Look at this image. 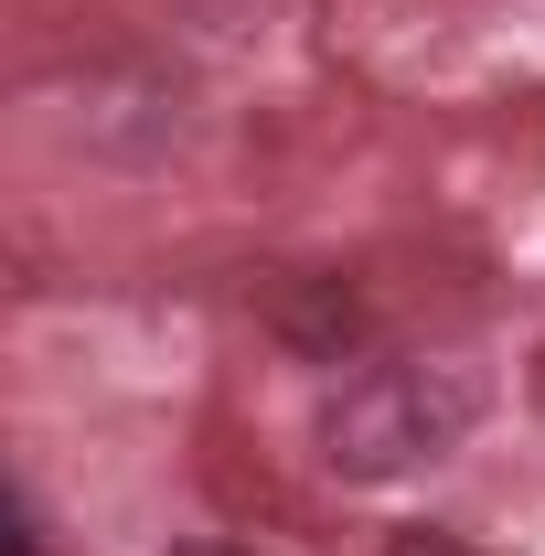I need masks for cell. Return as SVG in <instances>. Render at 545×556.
Segmentation results:
<instances>
[{
	"instance_id": "1",
	"label": "cell",
	"mask_w": 545,
	"mask_h": 556,
	"mask_svg": "<svg viewBox=\"0 0 545 556\" xmlns=\"http://www.w3.org/2000/svg\"><path fill=\"white\" fill-rule=\"evenodd\" d=\"M492 407V375L471 353H375L321 396V471L332 482H407L449 460Z\"/></svg>"
},
{
	"instance_id": "2",
	"label": "cell",
	"mask_w": 545,
	"mask_h": 556,
	"mask_svg": "<svg viewBox=\"0 0 545 556\" xmlns=\"http://www.w3.org/2000/svg\"><path fill=\"white\" fill-rule=\"evenodd\" d=\"M65 139H86L97 161L150 172V161H172L193 139V86L161 75V65H86V86L65 108Z\"/></svg>"
},
{
	"instance_id": "3",
	"label": "cell",
	"mask_w": 545,
	"mask_h": 556,
	"mask_svg": "<svg viewBox=\"0 0 545 556\" xmlns=\"http://www.w3.org/2000/svg\"><path fill=\"white\" fill-rule=\"evenodd\" d=\"M278 332L300 353H321V364H342V343L364 332V300H353L342 278H300V300H278Z\"/></svg>"
},
{
	"instance_id": "4",
	"label": "cell",
	"mask_w": 545,
	"mask_h": 556,
	"mask_svg": "<svg viewBox=\"0 0 545 556\" xmlns=\"http://www.w3.org/2000/svg\"><path fill=\"white\" fill-rule=\"evenodd\" d=\"M385 556H481V546L449 535V525H407V535H385Z\"/></svg>"
},
{
	"instance_id": "5",
	"label": "cell",
	"mask_w": 545,
	"mask_h": 556,
	"mask_svg": "<svg viewBox=\"0 0 545 556\" xmlns=\"http://www.w3.org/2000/svg\"><path fill=\"white\" fill-rule=\"evenodd\" d=\"M11 556H43V514H33V492L11 503Z\"/></svg>"
},
{
	"instance_id": "6",
	"label": "cell",
	"mask_w": 545,
	"mask_h": 556,
	"mask_svg": "<svg viewBox=\"0 0 545 556\" xmlns=\"http://www.w3.org/2000/svg\"><path fill=\"white\" fill-rule=\"evenodd\" d=\"M172 556H257V546H236V535H193V546H172Z\"/></svg>"
},
{
	"instance_id": "7",
	"label": "cell",
	"mask_w": 545,
	"mask_h": 556,
	"mask_svg": "<svg viewBox=\"0 0 545 556\" xmlns=\"http://www.w3.org/2000/svg\"><path fill=\"white\" fill-rule=\"evenodd\" d=\"M535 407H545V343H535Z\"/></svg>"
}]
</instances>
